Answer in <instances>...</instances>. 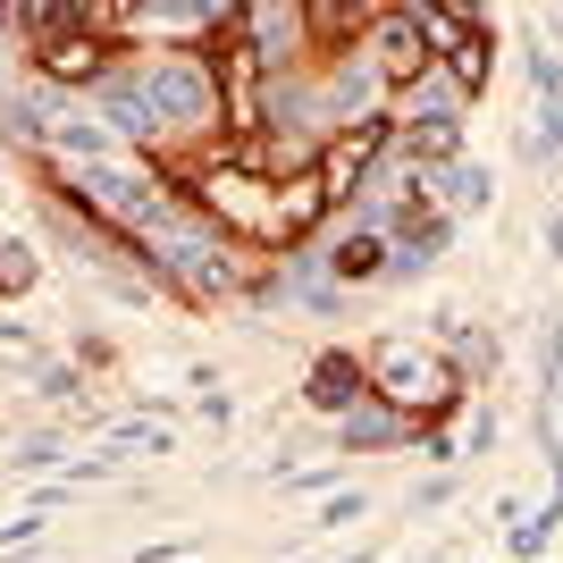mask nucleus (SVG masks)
<instances>
[{"mask_svg":"<svg viewBox=\"0 0 563 563\" xmlns=\"http://www.w3.org/2000/svg\"><path fill=\"white\" fill-rule=\"evenodd\" d=\"M126 454H168V429L161 421H118L110 429V463H126Z\"/></svg>","mask_w":563,"mask_h":563,"instance_id":"obj_8","label":"nucleus"},{"mask_svg":"<svg viewBox=\"0 0 563 563\" xmlns=\"http://www.w3.org/2000/svg\"><path fill=\"white\" fill-rule=\"evenodd\" d=\"M496 446V412H471V429H463V454H488Z\"/></svg>","mask_w":563,"mask_h":563,"instance_id":"obj_15","label":"nucleus"},{"mask_svg":"<svg viewBox=\"0 0 563 563\" xmlns=\"http://www.w3.org/2000/svg\"><path fill=\"white\" fill-rule=\"evenodd\" d=\"M362 514H371V496H362V488H336L329 505H320V521H329V530H345V521H362Z\"/></svg>","mask_w":563,"mask_h":563,"instance_id":"obj_12","label":"nucleus"},{"mask_svg":"<svg viewBox=\"0 0 563 563\" xmlns=\"http://www.w3.org/2000/svg\"><path fill=\"white\" fill-rule=\"evenodd\" d=\"M34 539H43V505L18 514V521H0V547H34Z\"/></svg>","mask_w":563,"mask_h":563,"instance_id":"obj_14","label":"nucleus"},{"mask_svg":"<svg viewBox=\"0 0 563 563\" xmlns=\"http://www.w3.org/2000/svg\"><path fill=\"white\" fill-rule=\"evenodd\" d=\"M34 278H43V261L25 253V244H9V235H0V295H25Z\"/></svg>","mask_w":563,"mask_h":563,"instance_id":"obj_10","label":"nucleus"},{"mask_svg":"<svg viewBox=\"0 0 563 563\" xmlns=\"http://www.w3.org/2000/svg\"><path fill=\"white\" fill-rule=\"evenodd\" d=\"M362 396H371V362H362L353 345H329V353L303 371V412H329V421H345Z\"/></svg>","mask_w":563,"mask_h":563,"instance_id":"obj_3","label":"nucleus"},{"mask_svg":"<svg viewBox=\"0 0 563 563\" xmlns=\"http://www.w3.org/2000/svg\"><path fill=\"white\" fill-rule=\"evenodd\" d=\"M320 253H329V278L353 295V286H387V253H396V244H387L378 228H353V219H345L336 244H320Z\"/></svg>","mask_w":563,"mask_h":563,"instance_id":"obj_4","label":"nucleus"},{"mask_svg":"<svg viewBox=\"0 0 563 563\" xmlns=\"http://www.w3.org/2000/svg\"><path fill=\"white\" fill-rule=\"evenodd\" d=\"M521 68H530V93H539V101H563V51L555 43H530V51H521Z\"/></svg>","mask_w":563,"mask_h":563,"instance_id":"obj_7","label":"nucleus"},{"mask_svg":"<svg viewBox=\"0 0 563 563\" xmlns=\"http://www.w3.org/2000/svg\"><path fill=\"white\" fill-rule=\"evenodd\" d=\"M412 438H421V429L396 421V412H387V404H371V396L336 421V454H387V446H412Z\"/></svg>","mask_w":563,"mask_h":563,"instance_id":"obj_5","label":"nucleus"},{"mask_svg":"<svg viewBox=\"0 0 563 563\" xmlns=\"http://www.w3.org/2000/svg\"><path fill=\"white\" fill-rule=\"evenodd\" d=\"M0 194H9V161H0Z\"/></svg>","mask_w":563,"mask_h":563,"instance_id":"obj_18","label":"nucleus"},{"mask_svg":"<svg viewBox=\"0 0 563 563\" xmlns=\"http://www.w3.org/2000/svg\"><path fill=\"white\" fill-rule=\"evenodd\" d=\"M362 362H371V404H387L412 429H446L471 396V378L454 371L438 336H378V345H362Z\"/></svg>","mask_w":563,"mask_h":563,"instance_id":"obj_1","label":"nucleus"},{"mask_svg":"<svg viewBox=\"0 0 563 563\" xmlns=\"http://www.w3.org/2000/svg\"><path fill=\"white\" fill-rule=\"evenodd\" d=\"M438 505H454V471H429L421 488L404 496V514H438Z\"/></svg>","mask_w":563,"mask_h":563,"instance_id":"obj_11","label":"nucleus"},{"mask_svg":"<svg viewBox=\"0 0 563 563\" xmlns=\"http://www.w3.org/2000/svg\"><path fill=\"white\" fill-rule=\"evenodd\" d=\"M547 253H555V261H563V211H555V219H547Z\"/></svg>","mask_w":563,"mask_h":563,"instance_id":"obj_16","label":"nucleus"},{"mask_svg":"<svg viewBox=\"0 0 563 563\" xmlns=\"http://www.w3.org/2000/svg\"><path fill=\"white\" fill-rule=\"evenodd\" d=\"M345 563H378V547H353V555H345Z\"/></svg>","mask_w":563,"mask_h":563,"instance_id":"obj_17","label":"nucleus"},{"mask_svg":"<svg viewBox=\"0 0 563 563\" xmlns=\"http://www.w3.org/2000/svg\"><path fill=\"white\" fill-rule=\"evenodd\" d=\"M9 463H18V471H51V463H68V454H59V438H25Z\"/></svg>","mask_w":563,"mask_h":563,"instance_id":"obj_13","label":"nucleus"},{"mask_svg":"<svg viewBox=\"0 0 563 563\" xmlns=\"http://www.w3.org/2000/svg\"><path fill=\"white\" fill-rule=\"evenodd\" d=\"M521 161H563V101H539V118H530V135H521Z\"/></svg>","mask_w":563,"mask_h":563,"instance_id":"obj_6","label":"nucleus"},{"mask_svg":"<svg viewBox=\"0 0 563 563\" xmlns=\"http://www.w3.org/2000/svg\"><path fill=\"white\" fill-rule=\"evenodd\" d=\"M555 387H563V311L547 320V345H539V412H555Z\"/></svg>","mask_w":563,"mask_h":563,"instance_id":"obj_9","label":"nucleus"},{"mask_svg":"<svg viewBox=\"0 0 563 563\" xmlns=\"http://www.w3.org/2000/svg\"><path fill=\"white\" fill-rule=\"evenodd\" d=\"M429 563H454V555H429Z\"/></svg>","mask_w":563,"mask_h":563,"instance_id":"obj_19","label":"nucleus"},{"mask_svg":"<svg viewBox=\"0 0 563 563\" xmlns=\"http://www.w3.org/2000/svg\"><path fill=\"white\" fill-rule=\"evenodd\" d=\"M93 110H101V135H110V143L161 152V126H152V93H143V59H118V68L101 76V85H93Z\"/></svg>","mask_w":563,"mask_h":563,"instance_id":"obj_2","label":"nucleus"}]
</instances>
